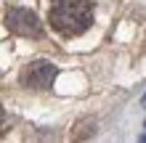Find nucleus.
I'll list each match as a JSON object with an SVG mask.
<instances>
[{
	"mask_svg": "<svg viewBox=\"0 0 146 143\" xmlns=\"http://www.w3.org/2000/svg\"><path fill=\"white\" fill-rule=\"evenodd\" d=\"M48 21L58 35L77 37L88 32L93 24V3L90 0H56L48 13Z\"/></svg>",
	"mask_w": 146,
	"mask_h": 143,
	"instance_id": "1",
	"label": "nucleus"
},
{
	"mask_svg": "<svg viewBox=\"0 0 146 143\" xmlns=\"http://www.w3.org/2000/svg\"><path fill=\"white\" fill-rule=\"evenodd\" d=\"M58 69L48 61H32L27 69L21 72V85L29 88V90H48L53 85Z\"/></svg>",
	"mask_w": 146,
	"mask_h": 143,
	"instance_id": "2",
	"label": "nucleus"
},
{
	"mask_svg": "<svg viewBox=\"0 0 146 143\" xmlns=\"http://www.w3.org/2000/svg\"><path fill=\"white\" fill-rule=\"evenodd\" d=\"M5 24L13 35H21V37H40L42 35V24L40 19L27 8H11L5 16Z\"/></svg>",
	"mask_w": 146,
	"mask_h": 143,
	"instance_id": "3",
	"label": "nucleus"
}]
</instances>
